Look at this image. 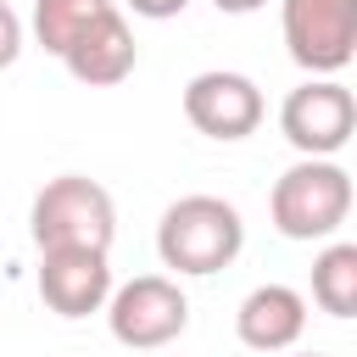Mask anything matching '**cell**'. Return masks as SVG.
Returning a JSON list of instances; mask_svg holds the SVG:
<instances>
[{
    "instance_id": "cell-1",
    "label": "cell",
    "mask_w": 357,
    "mask_h": 357,
    "mask_svg": "<svg viewBox=\"0 0 357 357\" xmlns=\"http://www.w3.org/2000/svg\"><path fill=\"white\" fill-rule=\"evenodd\" d=\"M245 251V218L223 195H178L156 223V257L173 273L206 279Z\"/></svg>"
},
{
    "instance_id": "cell-2",
    "label": "cell",
    "mask_w": 357,
    "mask_h": 357,
    "mask_svg": "<svg viewBox=\"0 0 357 357\" xmlns=\"http://www.w3.org/2000/svg\"><path fill=\"white\" fill-rule=\"evenodd\" d=\"M268 218L284 240H335L351 218V173L335 156H301L273 178Z\"/></svg>"
},
{
    "instance_id": "cell-3",
    "label": "cell",
    "mask_w": 357,
    "mask_h": 357,
    "mask_svg": "<svg viewBox=\"0 0 357 357\" xmlns=\"http://www.w3.org/2000/svg\"><path fill=\"white\" fill-rule=\"evenodd\" d=\"M28 234L39 251H56V245H89V251H112V234H117V206H112V190L84 178V173H61L50 178L33 206H28Z\"/></svg>"
},
{
    "instance_id": "cell-4",
    "label": "cell",
    "mask_w": 357,
    "mask_h": 357,
    "mask_svg": "<svg viewBox=\"0 0 357 357\" xmlns=\"http://www.w3.org/2000/svg\"><path fill=\"white\" fill-rule=\"evenodd\" d=\"M100 312H106L112 340L128 351H162L167 340L190 329V301L167 273H139L128 284H112Z\"/></svg>"
},
{
    "instance_id": "cell-5",
    "label": "cell",
    "mask_w": 357,
    "mask_h": 357,
    "mask_svg": "<svg viewBox=\"0 0 357 357\" xmlns=\"http://www.w3.org/2000/svg\"><path fill=\"white\" fill-rule=\"evenodd\" d=\"M284 50L301 73L335 78L357 56V0H279Z\"/></svg>"
},
{
    "instance_id": "cell-6",
    "label": "cell",
    "mask_w": 357,
    "mask_h": 357,
    "mask_svg": "<svg viewBox=\"0 0 357 357\" xmlns=\"http://www.w3.org/2000/svg\"><path fill=\"white\" fill-rule=\"evenodd\" d=\"M279 134L301 151V156H335L346 151V139L357 134V100L346 84L335 78H307L284 95L279 106Z\"/></svg>"
},
{
    "instance_id": "cell-7",
    "label": "cell",
    "mask_w": 357,
    "mask_h": 357,
    "mask_svg": "<svg viewBox=\"0 0 357 357\" xmlns=\"http://www.w3.org/2000/svg\"><path fill=\"white\" fill-rule=\"evenodd\" d=\"M262 89L245 78V73H229V67H206L184 84V117L195 134L206 139H245L262 128Z\"/></svg>"
},
{
    "instance_id": "cell-8",
    "label": "cell",
    "mask_w": 357,
    "mask_h": 357,
    "mask_svg": "<svg viewBox=\"0 0 357 357\" xmlns=\"http://www.w3.org/2000/svg\"><path fill=\"white\" fill-rule=\"evenodd\" d=\"M39 296L56 318H89L112 296V257L89 245L39 251Z\"/></svg>"
},
{
    "instance_id": "cell-9",
    "label": "cell",
    "mask_w": 357,
    "mask_h": 357,
    "mask_svg": "<svg viewBox=\"0 0 357 357\" xmlns=\"http://www.w3.org/2000/svg\"><path fill=\"white\" fill-rule=\"evenodd\" d=\"M61 61H67V73H73L78 84H89V89H112V84H123V78L134 73V61H139V45H134L128 17L112 6L106 17H95V22L61 50Z\"/></svg>"
},
{
    "instance_id": "cell-10",
    "label": "cell",
    "mask_w": 357,
    "mask_h": 357,
    "mask_svg": "<svg viewBox=\"0 0 357 357\" xmlns=\"http://www.w3.org/2000/svg\"><path fill=\"white\" fill-rule=\"evenodd\" d=\"M234 335H240V346H251L262 357L290 351L307 335V296L290 284H257L234 312Z\"/></svg>"
},
{
    "instance_id": "cell-11",
    "label": "cell",
    "mask_w": 357,
    "mask_h": 357,
    "mask_svg": "<svg viewBox=\"0 0 357 357\" xmlns=\"http://www.w3.org/2000/svg\"><path fill=\"white\" fill-rule=\"evenodd\" d=\"M312 301L329 318H351L357 312V245L351 240H329L312 257Z\"/></svg>"
},
{
    "instance_id": "cell-12",
    "label": "cell",
    "mask_w": 357,
    "mask_h": 357,
    "mask_svg": "<svg viewBox=\"0 0 357 357\" xmlns=\"http://www.w3.org/2000/svg\"><path fill=\"white\" fill-rule=\"evenodd\" d=\"M112 11V0H33V39L50 50V56H61L95 17H106Z\"/></svg>"
},
{
    "instance_id": "cell-13",
    "label": "cell",
    "mask_w": 357,
    "mask_h": 357,
    "mask_svg": "<svg viewBox=\"0 0 357 357\" xmlns=\"http://www.w3.org/2000/svg\"><path fill=\"white\" fill-rule=\"evenodd\" d=\"M17 56H22V17L0 0V73H6Z\"/></svg>"
},
{
    "instance_id": "cell-14",
    "label": "cell",
    "mask_w": 357,
    "mask_h": 357,
    "mask_svg": "<svg viewBox=\"0 0 357 357\" xmlns=\"http://www.w3.org/2000/svg\"><path fill=\"white\" fill-rule=\"evenodd\" d=\"M134 6V17H151V22H167V17H178L190 0H128Z\"/></svg>"
},
{
    "instance_id": "cell-15",
    "label": "cell",
    "mask_w": 357,
    "mask_h": 357,
    "mask_svg": "<svg viewBox=\"0 0 357 357\" xmlns=\"http://www.w3.org/2000/svg\"><path fill=\"white\" fill-rule=\"evenodd\" d=\"M218 11H229V17H251V11H262L268 0H212Z\"/></svg>"
},
{
    "instance_id": "cell-16",
    "label": "cell",
    "mask_w": 357,
    "mask_h": 357,
    "mask_svg": "<svg viewBox=\"0 0 357 357\" xmlns=\"http://www.w3.org/2000/svg\"><path fill=\"white\" fill-rule=\"evenodd\" d=\"M296 357H324V351H296Z\"/></svg>"
}]
</instances>
